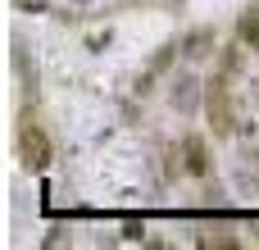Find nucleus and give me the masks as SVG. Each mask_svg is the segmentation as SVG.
<instances>
[{"label": "nucleus", "mask_w": 259, "mask_h": 250, "mask_svg": "<svg viewBox=\"0 0 259 250\" xmlns=\"http://www.w3.org/2000/svg\"><path fill=\"white\" fill-rule=\"evenodd\" d=\"M32 105H36V100H23V109H18L14 150H18V159H23V169L41 173V169H50V159H55V146H50V132H46V123L36 118V109H32Z\"/></svg>", "instance_id": "f257e3e1"}, {"label": "nucleus", "mask_w": 259, "mask_h": 250, "mask_svg": "<svg viewBox=\"0 0 259 250\" xmlns=\"http://www.w3.org/2000/svg\"><path fill=\"white\" fill-rule=\"evenodd\" d=\"M237 73H223L214 68V77L205 82V118H209V132L214 137H232L237 132Z\"/></svg>", "instance_id": "f03ea898"}, {"label": "nucleus", "mask_w": 259, "mask_h": 250, "mask_svg": "<svg viewBox=\"0 0 259 250\" xmlns=\"http://www.w3.org/2000/svg\"><path fill=\"white\" fill-rule=\"evenodd\" d=\"M205 100V87L191 77V73H182V77H173L168 82V105L178 109V114H196V105Z\"/></svg>", "instance_id": "7ed1b4c3"}, {"label": "nucleus", "mask_w": 259, "mask_h": 250, "mask_svg": "<svg viewBox=\"0 0 259 250\" xmlns=\"http://www.w3.org/2000/svg\"><path fill=\"white\" fill-rule=\"evenodd\" d=\"M182 159H187V178H209L214 173V159H209V146L205 137H182Z\"/></svg>", "instance_id": "20e7f679"}, {"label": "nucleus", "mask_w": 259, "mask_h": 250, "mask_svg": "<svg viewBox=\"0 0 259 250\" xmlns=\"http://www.w3.org/2000/svg\"><path fill=\"white\" fill-rule=\"evenodd\" d=\"M219 55V36H214V27H191L187 36H182V59H214Z\"/></svg>", "instance_id": "39448f33"}, {"label": "nucleus", "mask_w": 259, "mask_h": 250, "mask_svg": "<svg viewBox=\"0 0 259 250\" xmlns=\"http://www.w3.org/2000/svg\"><path fill=\"white\" fill-rule=\"evenodd\" d=\"M237 41H246V50L259 55V9H241V18H237Z\"/></svg>", "instance_id": "423d86ee"}, {"label": "nucleus", "mask_w": 259, "mask_h": 250, "mask_svg": "<svg viewBox=\"0 0 259 250\" xmlns=\"http://www.w3.org/2000/svg\"><path fill=\"white\" fill-rule=\"evenodd\" d=\"M241 55H246V41H237V46H219L214 68H223V73H241Z\"/></svg>", "instance_id": "0eeeda50"}, {"label": "nucleus", "mask_w": 259, "mask_h": 250, "mask_svg": "<svg viewBox=\"0 0 259 250\" xmlns=\"http://www.w3.org/2000/svg\"><path fill=\"white\" fill-rule=\"evenodd\" d=\"M178 55H182V41H164V46L155 50V59H150V73H168Z\"/></svg>", "instance_id": "6e6552de"}, {"label": "nucleus", "mask_w": 259, "mask_h": 250, "mask_svg": "<svg viewBox=\"0 0 259 250\" xmlns=\"http://www.w3.org/2000/svg\"><path fill=\"white\" fill-rule=\"evenodd\" d=\"M200 246H241V237H232V228H200V237H196Z\"/></svg>", "instance_id": "1a4fd4ad"}, {"label": "nucleus", "mask_w": 259, "mask_h": 250, "mask_svg": "<svg viewBox=\"0 0 259 250\" xmlns=\"http://www.w3.org/2000/svg\"><path fill=\"white\" fill-rule=\"evenodd\" d=\"M123 241H146V223H123Z\"/></svg>", "instance_id": "9d476101"}, {"label": "nucleus", "mask_w": 259, "mask_h": 250, "mask_svg": "<svg viewBox=\"0 0 259 250\" xmlns=\"http://www.w3.org/2000/svg\"><path fill=\"white\" fill-rule=\"evenodd\" d=\"M64 241H73V237H68V228H50V237H46V246H64Z\"/></svg>", "instance_id": "9b49d317"}, {"label": "nucleus", "mask_w": 259, "mask_h": 250, "mask_svg": "<svg viewBox=\"0 0 259 250\" xmlns=\"http://www.w3.org/2000/svg\"><path fill=\"white\" fill-rule=\"evenodd\" d=\"M18 9H36V14H46V0H14Z\"/></svg>", "instance_id": "f8f14e48"}, {"label": "nucleus", "mask_w": 259, "mask_h": 250, "mask_svg": "<svg viewBox=\"0 0 259 250\" xmlns=\"http://www.w3.org/2000/svg\"><path fill=\"white\" fill-rule=\"evenodd\" d=\"M250 232H255V241H259V228H250Z\"/></svg>", "instance_id": "ddd939ff"}, {"label": "nucleus", "mask_w": 259, "mask_h": 250, "mask_svg": "<svg viewBox=\"0 0 259 250\" xmlns=\"http://www.w3.org/2000/svg\"><path fill=\"white\" fill-rule=\"evenodd\" d=\"M77 5H87V0H77Z\"/></svg>", "instance_id": "4468645a"}, {"label": "nucleus", "mask_w": 259, "mask_h": 250, "mask_svg": "<svg viewBox=\"0 0 259 250\" xmlns=\"http://www.w3.org/2000/svg\"><path fill=\"white\" fill-rule=\"evenodd\" d=\"M255 187H259V182H255Z\"/></svg>", "instance_id": "2eb2a0df"}]
</instances>
